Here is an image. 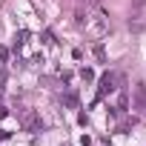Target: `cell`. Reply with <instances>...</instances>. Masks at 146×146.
<instances>
[{
  "label": "cell",
  "mask_w": 146,
  "mask_h": 146,
  "mask_svg": "<svg viewBox=\"0 0 146 146\" xmlns=\"http://www.w3.org/2000/svg\"><path fill=\"white\" fill-rule=\"evenodd\" d=\"M83 26H86V32L92 35V37H103L106 32H109V12L103 9V6H92V9H86V17H83Z\"/></svg>",
  "instance_id": "6da1fadb"
},
{
  "label": "cell",
  "mask_w": 146,
  "mask_h": 146,
  "mask_svg": "<svg viewBox=\"0 0 146 146\" xmlns=\"http://www.w3.org/2000/svg\"><path fill=\"white\" fill-rule=\"evenodd\" d=\"M120 86H123V78L117 75V72H106V75L100 78V83H98V98H95V103L103 100L106 95H112V92L120 89Z\"/></svg>",
  "instance_id": "7a4b0ae2"
},
{
  "label": "cell",
  "mask_w": 146,
  "mask_h": 146,
  "mask_svg": "<svg viewBox=\"0 0 146 146\" xmlns=\"http://www.w3.org/2000/svg\"><path fill=\"white\" fill-rule=\"evenodd\" d=\"M132 109L137 115H146V83H135V89H132Z\"/></svg>",
  "instance_id": "3957f363"
},
{
  "label": "cell",
  "mask_w": 146,
  "mask_h": 146,
  "mask_svg": "<svg viewBox=\"0 0 146 146\" xmlns=\"http://www.w3.org/2000/svg\"><path fill=\"white\" fill-rule=\"evenodd\" d=\"M92 52H95L98 63H106V52H103V46H100V43H95V46H92Z\"/></svg>",
  "instance_id": "277c9868"
},
{
  "label": "cell",
  "mask_w": 146,
  "mask_h": 146,
  "mask_svg": "<svg viewBox=\"0 0 146 146\" xmlns=\"http://www.w3.org/2000/svg\"><path fill=\"white\" fill-rule=\"evenodd\" d=\"M80 78L89 83V80H95V72H92V69H83V72H80Z\"/></svg>",
  "instance_id": "5b68a950"
},
{
  "label": "cell",
  "mask_w": 146,
  "mask_h": 146,
  "mask_svg": "<svg viewBox=\"0 0 146 146\" xmlns=\"http://www.w3.org/2000/svg\"><path fill=\"white\" fill-rule=\"evenodd\" d=\"M43 43L52 46V43H54V35H52V32H43Z\"/></svg>",
  "instance_id": "8992f818"
},
{
  "label": "cell",
  "mask_w": 146,
  "mask_h": 146,
  "mask_svg": "<svg viewBox=\"0 0 146 146\" xmlns=\"http://www.w3.org/2000/svg\"><path fill=\"white\" fill-rule=\"evenodd\" d=\"M3 83H6V69L0 66V89H3Z\"/></svg>",
  "instance_id": "52a82bcc"
},
{
  "label": "cell",
  "mask_w": 146,
  "mask_h": 146,
  "mask_svg": "<svg viewBox=\"0 0 146 146\" xmlns=\"http://www.w3.org/2000/svg\"><path fill=\"white\" fill-rule=\"evenodd\" d=\"M9 137V132H3V129H0V140H6Z\"/></svg>",
  "instance_id": "ba28073f"
},
{
  "label": "cell",
  "mask_w": 146,
  "mask_h": 146,
  "mask_svg": "<svg viewBox=\"0 0 146 146\" xmlns=\"http://www.w3.org/2000/svg\"><path fill=\"white\" fill-rule=\"evenodd\" d=\"M143 3H146V0H135V6H143Z\"/></svg>",
  "instance_id": "9c48e42d"
}]
</instances>
